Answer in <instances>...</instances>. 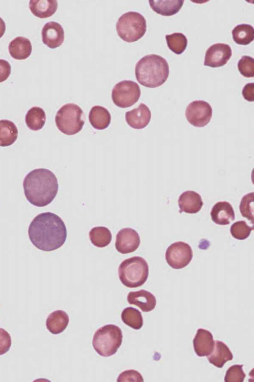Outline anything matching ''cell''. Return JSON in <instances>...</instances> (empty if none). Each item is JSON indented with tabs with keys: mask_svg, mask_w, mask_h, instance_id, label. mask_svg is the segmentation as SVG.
Returning <instances> with one entry per match:
<instances>
[{
	"mask_svg": "<svg viewBox=\"0 0 254 382\" xmlns=\"http://www.w3.org/2000/svg\"><path fill=\"white\" fill-rule=\"evenodd\" d=\"M118 274L120 281L126 287H139L147 280L148 265L142 257L134 256L122 262L119 267Z\"/></svg>",
	"mask_w": 254,
	"mask_h": 382,
	"instance_id": "4",
	"label": "cell"
},
{
	"mask_svg": "<svg viewBox=\"0 0 254 382\" xmlns=\"http://www.w3.org/2000/svg\"><path fill=\"white\" fill-rule=\"evenodd\" d=\"M46 116L45 111L38 106H33L29 109L25 115V123L31 130L37 131L41 129L45 125Z\"/></svg>",
	"mask_w": 254,
	"mask_h": 382,
	"instance_id": "26",
	"label": "cell"
},
{
	"mask_svg": "<svg viewBox=\"0 0 254 382\" xmlns=\"http://www.w3.org/2000/svg\"><path fill=\"white\" fill-rule=\"evenodd\" d=\"M90 124L95 129H104L111 123V116L109 111L105 107L100 105L93 106L89 114Z\"/></svg>",
	"mask_w": 254,
	"mask_h": 382,
	"instance_id": "24",
	"label": "cell"
},
{
	"mask_svg": "<svg viewBox=\"0 0 254 382\" xmlns=\"http://www.w3.org/2000/svg\"><path fill=\"white\" fill-rule=\"evenodd\" d=\"M15 124L7 119L0 120V146L6 147L13 144L18 137Z\"/></svg>",
	"mask_w": 254,
	"mask_h": 382,
	"instance_id": "25",
	"label": "cell"
},
{
	"mask_svg": "<svg viewBox=\"0 0 254 382\" xmlns=\"http://www.w3.org/2000/svg\"><path fill=\"white\" fill-rule=\"evenodd\" d=\"M6 26L3 20L0 17V38L3 35L5 31Z\"/></svg>",
	"mask_w": 254,
	"mask_h": 382,
	"instance_id": "39",
	"label": "cell"
},
{
	"mask_svg": "<svg viewBox=\"0 0 254 382\" xmlns=\"http://www.w3.org/2000/svg\"><path fill=\"white\" fill-rule=\"evenodd\" d=\"M28 233L33 245L46 252L62 247L67 237L64 222L51 212L41 213L35 217L29 225Z\"/></svg>",
	"mask_w": 254,
	"mask_h": 382,
	"instance_id": "1",
	"label": "cell"
},
{
	"mask_svg": "<svg viewBox=\"0 0 254 382\" xmlns=\"http://www.w3.org/2000/svg\"><path fill=\"white\" fill-rule=\"evenodd\" d=\"M212 220L216 224L226 225L235 219V212L232 205L228 201H221L216 203L212 208Z\"/></svg>",
	"mask_w": 254,
	"mask_h": 382,
	"instance_id": "17",
	"label": "cell"
},
{
	"mask_svg": "<svg viewBox=\"0 0 254 382\" xmlns=\"http://www.w3.org/2000/svg\"><path fill=\"white\" fill-rule=\"evenodd\" d=\"M243 365H234L228 368L224 378L225 382H243L246 377Z\"/></svg>",
	"mask_w": 254,
	"mask_h": 382,
	"instance_id": "34",
	"label": "cell"
},
{
	"mask_svg": "<svg viewBox=\"0 0 254 382\" xmlns=\"http://www.w3.org/2000/svg\"><path fill=\"white\" fill-rule=\"evenodd\" d=\"M254 83H249L244 87L242 90L243 97L248 101L252 102L254 100Z\"/></svg>",
	"mask_w": 254,
	"mask_h": 382,
	"instance_id": "38",
	"label": "cell"
},
{
	"mask_svg": "<svg viewBox=\"0 0 254 382\" xmlns=\"http://www.w3.org/2000/svg\"><path fill=\"white\" fill-rule=\"evenodd\" d=\"M239 209L242 215L254 223V192L245 194L242 198Z\"/></svg>",
	"mask_w": 254,
	"mask_h": 382,
	"instance_id": "32",
	"label": "cell"
},
{
	"mask_svg": "<svg viewBox=\"0 0 254 382\" xmlns=\"http://www.w3.org/2000/svg\"><path fill=\"white\" fill-rule=\"evenodd\" d=\"M149 5L156 13L163 16H172L178 13L184 2V0L149 1Z\"/></svg>",
	"mask_w": 254,
	"mask_h": 382,
	"instance_id": "23",
	"label": "cell"
},
{
	"mask_svg": "<svg viewBox=\"0 0 254 382\" xmlns=\"http://www.w3.org/2000/svg\"><path fill=\"white\" fill-rule=\"evenodd\" d=\"M29 8L36 16L45 18L53 15L58 8L56 0H30Z\"/></svg>",
	"mask_w": 254,
	"mask_h": 382,
	"instance_id": "22",
	"label": "cell"
},
{
	"mask_svg": "<svg viewBox=\"0 0 254 382\" xmlns=\"http://www.w3.org/2000/svg\"><path fill=\"white\" fill-rule=\"evenodd\" d=\"M55 122L58 128L62 133L67 135L75 134L84 125L83 111L77 104H65L57 112Z\"/></svg>",
	"mask_w": 254,
	"mask_h": 382,
	"instance_id": "7",
	"label": "cell"
},
{
	"mask_svg": "<svg viewBox=\"0 0 254 382\" xmlns=\"http://www.w3.org/2000/svg\"><path fill=\"white\" fill-rule=\"evenodd\" d=\"M127 123L132 128L141 129L145 127L149 123L151 113L148 107L141 103L138 107L126 113Z\"/></svg>",
	"mask_w": 254,
	"mask_h": 382,
	"instance_id": "14",
	"label": "cell"
},
{
	"mask_svg": "<svg viewBox=\"0 0 254 382\" xmlns=\"http://www.w3.org/2000/svg\"><path fill=\"white\" fill-rule=\"evenodd\" d=\"M8 50L13 58L24 60L27 58L31 53V43L28 38L18 36L10 42Z\"/></svg>",
	"mask_w": 254,
	"mask_h": 382,
	"instance_id": "20",
	"label": "cell"
},
{
	"mask_svg": "<svg viewBox=\"0 0 254 382\" xmlns=\"http://www.w3.org/2000/svg\"><path fill=\"white\" fill-rule=\"evenodd\" d=\"M140 94V87L136 82L124 80L115 85L112 91V98L116 105L127 108L135 104Z\"/></svg>",
	"mask_w": 254,
	"mask_h": 382,
	"instance_id": "8",
	"label": "cell"
},
{
	"mask_svg": "<svg viewBox=\"0 0 254 382\" xmlns=\"http://www.w3.org/2000/svg\"><path fill=\"white\" fill-rule=\"evenodd\" d=\"M41 35L44 44L51 49L60 46L64 39L63 27L56 21L46 23L42 29Z\"/></svg>",
	"mask_w": 254,
	"mask_h": 382,
	"instance_id": "13",
	"label": "cell"
},
{
	"mask_svg": "<svg viewBox=\"0 0 254 382\" xmlns=\"http://www.w3.org/2000/svg\"><path fill=\"white\" fill-rule=\"evenodd\" d=\"M123 341L121 329L114 324H107L95 332L92 345L95 351L102 357H110L115 354Z\"/></svg>",
	"mask_w": 254,
	"mask_h": 382,
	"instance_id": "5",
	"label": "cell"
},
{
	"mask_svg": "<svg viewBox=\"0 0 254 382\" xmlns=\"http://www.w3.org/2000/svg\"><path fill=\"white\" fill-rule=\"evenodd\" d=\"M253 226H249L244 220L236 221L231 226L230 232L235 239L243 240L248 238L253 230Z\"/></svg>",
	"mask_w": 254,
	"mask_h": 382,
	"instance_id": "31",
	"label": "cell"
},
{
	"mask_svg": "<svg viewBox=\"0 0 254 382\" xmlns=\"http://www.w3.org/2000/svg\"><path fill=\"white\" fill-rule=\"evenodd\" d=\"M146 21L144 17L136 11H128L123 14L116 23L119 36L127 42H133L140 39L146 31Z\"/></svg>",
	"mask_w": 254,
	"mask_h": 382,
	"instance_id": "6",
	"label": "cell"
},
{
	"mask_svg": "<svg viewBox=\"0 0 254 382\" xmlns=\"http://www.w3.org/2000/svg\"><path fill=\"white\" fill-rule=\"evenodd\" d=\"M232 54V49L228 44H214L206 51L204 65L212 68L222 67L227 63Z\"/></svg>",
	"mask_w": 254,
	"mask_h": 382,
	"instance_id": "11",
	"label": "cell"
},
{
	"mask_svg": "<svg viewBox=\"0 0 254 382\" xmlns=\"http://www.w3.org/2000/svg\"><path fill=\"white\" fill-rule=\"evenodd\" d=\"M209 362L218 368H222L228 361L233 359V355L227 345L223 342L216 340L211 353L207 356Z\"/></svg>",
	"mask_w": 254,
	"mask_h": 382,
	"instance_id": "19",
	"label": "cell"
},
{
	"mask_svg": "<svg viewBox=\"0 0 254 382\" xmlns=\"http://www.w3.org/2000/svg\"><path fill=\"white\" fill-rule=\"evenodd\" d=\"M233 40L238 44L248 45L254 39V29L252 25L243 23L236 25L232 31Z\"/></svg>",
	"mask_w": 254,
	"mask_h": 382,
	"instance_id": "27",
	"label": "cell"
},
{
	"mask_svg": "<svg viewBox=\"0 0 254 382\" xmlns=\"http://www.w3.org/2000/svg\"><path fill=\"white\" fill-rule=\"evenodd\" d=\"M23 186L25 196L33 205L44 207L52 202L58 191V180L50 170L39 168L25 176Z\"/></svg>",
	"mask_w": 254,
	"mask_h": 382,
	"instance_id": "2",
	"label": "cell"
},
{
	"mask_svg": "<svg viewBox=\"0 0 254 382\" xmlns=\"http://www.w3.org/2000/svg\"><path fill=\"white\" fill-rule=\"evenodd\" d=\"M238 69L240 74L246 78L254 76V59L249 56H243L238 63Z\"/></svg>",
	"mask_w": 254,
	"mask_h": 382,
	"instance_id": "33",
	"label": "cell"
},
{
	"mask_svg": "<svg viewBox=\"0 0 254 382\" xmlns=\"http://www.w3.org/2000/svg\"><path fill=\"white\" fill-rule=\"evenodd\" d=\"M140 243V236L134 229L125 228L117 234L115 247L122 254H128L135 251Z\"/></svg>",
	"mask_w": 254,
	"mask_h": 382,
	"instance_id": "12",
	"label": "cell"
},
{
	"mask_svg": "<svg viewBox=\"0 0 254 382\" xmlns=\"http://www.w3.org/2000/svg\"><path fill=\"white\" fill-rule=\"evenodd\" d=\"M203 204L200 195L193 191H187L183 192L179 197L178 205L180 212L194 214L201 209Z\"/></svg>",
	"mask_w": 254,
	"mask_h": 382,
	"instance_id": "18",
	"label": "cell"
},
{
	"mask_svg": "<svg viewBox=\"0 0 254 382\" xmlns=\"http://www.w3.org/2000/svg\"><path fill=\"white\" fill-rule=\"evenodd\" d=\"M69 323L68 314L63 310L53 311L48 316L46 325L47 329L53 334H59L63 332Z\"/></svg>",
	"mask_w": 254,
	"mask_h": 382,
	"instance_id": "21",
	"label": "cell"
},
{
	"mask_svg": "<svg viewBox=\"0 0 254 382\" xmlns=\"http://www.w3.org/2000/svg\"><path fill=\"white\" fill-rule=\"evenodd\" d=\"M89 234L92 244L98 248L105 247L112 240V233L106 227H95L91 229Z\"/></svg>",
	"mask_w": 254,
	"mask_h": 382,
	"instance_id": "28",
	"label": "cell"
},
{
	"mask_svg": "<svg viewBox=\"0 0 254 382\" xmlns=\"http://www.w3.org/2000/svg\"><path fill=\"white\" fill-rule=\"evenodd\" d=\"M185 116L192 125L202 127L210 122L212 116V108L209 103L204 100H194L187 106Z\"/></svg>",
	"mask_w": 254,
	"mask_h": 382,
	"instance_id": "10",
	"label": "cell"
},
{
	"mask_svg": "<svg viewBox=\"0 0 254 382\" xmlns=\"http://www.w3.org/2000/svg\"><path fill=\"white\" fill-rule=\"evenodd\" d=\"M135 75L138 82L150 88L162 85L169 75V66L162 56L152 54L142 57L136 63Z\"/></svg>",
	"mask_w": 254,
	"mask_h": 382,
	"instance_id": "3",
	"label": "cell"
},
{
	"mask_svg": "<svg viewBox=\"0 0 254 382\" xmlns=\"http://www.w3.org/2000/svg\"><path fill=\"white\" fill-rule=\"evenodd\" d=\"M193 257L191 247L187 243L178 241L167 249L165 259L168 264L175 269H181L188 266Z\"/></svg>",
	"mask_w": 254,
	"mask_h": 382,
	"instance_id": "9",
	"label": "cell"
},
{
	"mask_svg": "<svg viewBox=\"0 0 254 382\" xmlns=\"http://www.w3.org/2000/svg\"><path fill=\"white\" fill-rule=\"evenodd\" d=\"M117 382H143L141 375L134 370H128L121 373L118 379Z\"/></svg>",
	"mask_w": 254,
	"mask_h": 382,
	"instance_id": "35",
	"label": "cell"
},
{
	"mask_svg": "<svg viewBox=\"0 0 254 382\" xmlns=\"http://www.w3.org/2000/svg\"><path fill=\"white\" fill-rule=\"evenodd\" d=\"M165 38L167 46L174 53L180 55L186 50L188 45L186 36L182 33H173L166 35Z\"/></svg>",
	"mask_w": 254,
	"mask_h": 382,
	"instance_id": "30",
	"label": "cell"
},
{
	"mask_svg": "<svg viewBox=\"0 0 254 382\" xmlns=\"http://www.w3.org/2000/svg\"><path fill=\"white\" fill-rule=\"evenodd\" d=\"M214 341L212 334L207 330L197 329L193 340L194 351L198 357L207 356L213 351Z\"/></svg>",
	"mask_w": 254,
	"mask_h": 382,
	"instance_id": "15",
	"label": "cell"
},
{
	"mask_svg": "<svg viewBox=\"0 0 254 382\" xmlns=\"http://www.w3.org/2000/svg\"><path fill=\"white\" fill-rule=\"evenodd\" d=\"M121 318L125 324L135 330L140 329L143 324L141 313L132 307L124 309L121 313Z\"/></svg>",
	"mask_w": 254,
	"mask_h": 382,
	"instance_id": "29",
	"label": "cell"
},
{
	"mask_svg": "<svg viewBox=\"0 0 254 382\" xmlns=\"http://www.w3.org/2000/svg\"><path fill=\"white\" fill-rule=\"evenodd\" d=\"M11 345L10 334L4 329L0 328V355L6 353Z\"/></svg>",
	"mask_w": 254,
	"mask_h": 382,
	"instance_id": "36",
	"label": "cell"
},
{
	"mask_svg": "<svg viewBox=\"0 0 254 382\" xmlns=\"http://www.w3.org/2000/svg\"><path fill=\"white\" fill-rule=\"evenodd\" d=\"M129 304L139 307L143 312H150L153 310L156 305L155 296L150 292L144 289L129 292L127 296Z\"/></svg>",
	"mask_w": 254,
	"mask_h": 382,
	"instance_id": "16",
	"label": "cell"
},
{
	"mask_svg": "<svg viewBox=\"0 0 254 382\" xmlns=\"http://www.w3.org/2000/svg\"><path fill=\"white\" fill-rule=\"evenodd\" d=\"M11 73V66L9 62L0 59V83L5 81Z\"/></svg>",
	"mask_w": 254,
	"mask_h": 382,
	"instance_id": "37",
	"label": "cell"
}]
</instances>
